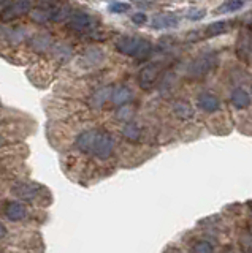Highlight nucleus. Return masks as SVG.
<instances>
[{
	"label": "nucleus",
	"mask_w": 252,
	"mask_h": 253,
	"mask_svg": "<svg viewBox=\"0 0 252 253\" xmlns=\"http://www.w3.org/2000/svg\"><path fill=\"white\" fill-rule=\"evenodd\" d=\"M116 51L129 57L146 59L152 51V44L141 37H121L116 42Z\"/></svg>",
	"instance_id": "1"
},
{
	"label": "nucleus",
	"mask_w": 252,
	"mask_h": 253,
	"mask_svg": "<svg viewBox=\"0 0 252 253\" xmlns=\"http://www.w3.org/2000/svg\"><path fill=\"white\" fill-rule=\"evenodd\" d=\"M219 55L216 52H203L199 57H195L187 68V76L192 79H202L209 75L217 67Z\"/></svg>",
	"instance_id": "2"
},
{
	"label": "nucleus",
	"mask_w": 252,
	"mask_h": 253,
	"mask_svg": "<svg viewBox=\"0 0 252 253\" xmlns=\"http://www.w3.org/2000/svg\"><path fill=\"white\" fill-rule=\"evenodd\" d=\"M114 136L108 131H97V138L96 142H94V150L92 154L96 155L100 160H108L111 158L113 152H114Z\"/></svg>",
	"instance_id": "3"
},
{
	"label": "nucleus",
	"mask_w": 252,
	"mask_h": 253,
	"mask_svg": "<svg viewBox=\"0 0 252 253\" xmlns=\"http://www.w3.org/2000/svg\"><path fill=\"white\" fill-rule=\"evenodd\" d=\"M94 18L88 13H83V11H76V13H72L70 14V19H68V24L67 27L70 30H75L78 34H88L91 32L94 27Z\"/></svg>",
	"instance_id": "4"
},
{
	"label": "nucleus",
	"mask_w": 252,
	"mask_h": 253,
	"mask_svg": "<svg viewBox=\"0 0 252 253\" xmlns=\"http://www.w3.org/2000/svg\"><path fill=\"white\" fill-rule=\"evenodd\" d=\"M30 10H32V0H14V2H11L2 11V19L3 21L18 19L21 16L27 14Z\"/></svg>",
	"instance_id": "5"
},
{
	"label": "nucleus",
	"mask_w": 252,
	"mask_h": 253,
	"mask_svg": "<svg viewBox=\"0 0 252 253\" xmlns=\"http://www.w3.org/2000/svg\"><path fill=\"white\" fill-rule=\"evenodd\" d=\"M13 195L22 201H34L40 196V185L34 184V182H18L13 187Z\"/></svg>",
	"instance_id": "6"
},
{
	"label": "nucleus",
	"mask_w": 252,
	"mask_h": 253,
	"mask_svg": "<svg viewBox=\"0 0 252 253\" xmlns=\"http://www.w3.org/2000/svg\"><path fill=\"white\" fill-rule=\"evenodd\" d=\"M97 131L99 130H86V131L78 134V138L75 141V147H76L78 152L92 154L94 142H96V138H97Z\"/></svg>",
	"instance_id": "7"
},
{
	"label": "nucleus",
	"mask_w": 252,
	"mask_h": 253,
	"mask_svg": "<svg viewBox=\"0 0 252 253\" xmlns=\"http://www.w3.org/2000/svg\"><path fill=\"white\" fill-rule=\"evenodd\" d=\"M160 75V65L159 63H152V65H148L140 71V85L143 87L145 90H149L157 81V78Z\"/></svg>",
	"instance_id": "8"
},
{
	"label": "nucleus",
	"mask_w": 252,
	"mask_h": 253,
	"mask_svg": "<svg viewBox=\"0 0 252 253\" xmlns=\"http://www.w3.org/2000/svg\"><path fill=\"white\" fill-rule=\"evenodd\" d=\"M29 46L30 49H34L35 52H46L50 51L54 46V40L52 35L48 32H40V34H35L32 38L29 40Z\"/></svg>",
	"instance_id": "9"
},
{
	"label": "nucleus",
	"mask_w": 252,
	"mask_h": 253,
	"mask_svg": "<svg viewBox=\"0 0 252 253\" xmlns=\"http://www.w3.org/2000/svg\"><path fill=\"white\" fill-rule=\"evenodd\" d=\"M133 97H135V93H133V90L130 89L129 85H116L113 87V92H111V100L113 105L116 106H122V105H129V103L133 100Z\"/></svg>",
	"instance_id": "10"
},
{
	"label": "nucleus",
	"mask_w": 252,
	"mask_h": 253,
	"mask_svg": "<svg viewBox=\"0 0 252 253\" xmlns=\"http://www.w3.org/2000/svg\"><path fill=\"white\" fill-rule=\"evenodd\" d=\"M111 92H113V85H101L99 89L94 90V93L89 98V105L96 109H100L106 105V101L111 98Z\"/></svg>",
	"instance_id": "11"
},
{
	"label": "nucleus",
	"mask_w": 252,
	"mask_h": 253,
	"mask_svg": "<svg viewBox=\"0 0 252 253\" xmlns=\"http://www.w3.org/2000/svg\"><path fill=\"white\" fill-rule=\"evenodd\" d=\"M197 105L200 109H203L204 113H216L220 108V100L211 92H202L197 97Z\"/></svg>",
	"instance_id": "12"
},
{
	"label": "nucleus",
	"mask_w": 252,
	"mask_h": 253,
	"mask_svg": "<svg viewBox=\"0 0 252 253\" xmlns=\"http://www.w3.org/2000/svg\"><path fill=\"white\" fill-rule=\"evenodd\" d=\"M3 212H5V217L11 221H21V220H24L27 215L26 206L19 201H8L5 204Z\"/></svg>",
	"instance_id": "13"
},
{
	"label": "nucleus",
	"mask_w": 252,
	"mask_h": 253,
	"mask_svg": "<svg viewBox=\"0 0 252 253\" xmlns=\"http://www.w3.org/2000/svg\"><path fill=\"white\" fill-rule=\"evenodd\" d=\"M178 24H179V18L176 14L162 13V14L154 16L151 21V27L152 29H171V27H176Z\"/></svg>",
	"instance_id": "14"
},
{
	"label": "nucleus",
	"mask_w": 252,
	"mask_h": 253,
	"mask_svg": "<svg viewBox=\"0 0 252 253\" xmlns=\"http://www.w3.org/2000/svg\"><path fill=\"white\" fill-rule=\"evenodd\" d=\"M230 101L235 108L246 109L251 105V93L243 87H235L230 93Z\"/></svg>",
	"instance_id": "15"
},
{
	"label": "nucleus",
	"mask_w": 252,
	"mask_h": 253,
	"mask_svg": "<svg viewBox=\"0 0 252 253\" xmlns=\"http://www.w3.org/2000/svg\"><path fill=\"white\" fill-rule=\"evenodd\" d=\"M46 10V8H45ZM48 19L50 21H54V22H60V21H65L67 18H70V14H72V8L70 5H64V3H57L51 8H48Z\"/></svg>",
	"instance_id": "16"
},
{
	"label": "nucleus",
	"mask_w": 252,
	"mask_h": 253,
	"mask_svg": "<svg viewBox=\"0 0 252 253\" xmlns=\"http://www.w3.org/2000/svg\"><path fill=\"white\" fill-rule=\"evenodd\" d=\"M173 114H175L179 121H191L194 117V108L191 106V103H187L184 100H178L173 103Z\"/></svg>",
	"instance_id": "17"
},
{
	"label": "nucleus",
	"mask_w": 252,
	"mask_h": 253,
	"mask_svg": "<svg viewBox=\"0 0 252 253\" xmlns=\"http://www.w3.org/2000/svg\"><path fill=\"white\" fill-rule=\"evenodd\" d=\"M121 131H122V136L129 142H138L141 139V136H143V128H141V126L135 122L124 124Z\"/></svg>",
	"instance_id": "18"
},
{
	"label": "nucleus",
	"mask_w": 252,
	"mask_h": 253,
	"mask_svg": "<svg viewBox=\"0 0 252 253\" xmlns=\"http://www.w3.org/2000/svg\"><path fill=\"white\" fill-rule=\"evenodd\" d=\"M232 29V22L230 21H217V22H211L209 26L204 29V35L212 38L217 35H224L228 30Z\"/></svg>",
	"instance_id": "19"
},
{
	"label": "nucleus",
	"mask_w": 252,
	"mask_h": 253,
	"mask_svg": "<svg viewBox=\"0 0 252 253\" xmlns=\"http://www.w3.org/2000/svg\"><path fill=\"white\" fill-rule=\"evenodd\" d=\"M236 54L238 57L244 62H249L251 57V37L249 35H243L238 40V44H236Z\"/></svg>",
	"instance_id": "20"
},
{
	"label": "nucleus",
	"mask_w": 252,
	"mask_h": 253,
	"mask_svg": "<svg viewBox=\"0 0 252 253\" xmlns=\"http://www.w3.org/2000/svg\"><path fill=\"white\" fill-rule=\"evenodd\" d=\"M101 60H103V52H101L99 47H91V49H88L83 55V62L88 67H96Z\"/></svg>",
	"instance_id": "21"
},
{
	"label": "nucleus",
	"mask_w": 252,
	"mask_h": 253,
	"mask_svg": "<svg viewBox=\"0 0 252 253\" xmlns=\"http://www.w3.org/2000/svg\"><path fill=\"white\" fill-rule=\"evenodd\" d=\"M133 116H135V108H133L132 105H122V106H117L116 113H114L116 121L125 122V124L130 122Z\"/></svg>",
	"instance_id": "22"
},
{
	"label": "nucleus",
	"mask_w": 252,
	"mask_h": 253,
	"mask_svg": "<svg viewBox=\"0 0 252 253\" xmlns=\"http://www.w3.org/2000/svg\"><path fill=\"white\" fill-rule=\"evenodd\" d=\"M244 0H227V2H224L222 5H220L216 13H220V14H224V13H235V11H238L241 10V8L244 6Z\"/></svg>",
	"instance_id": "23"
},
{
	"label": "nucleus",
	"mask_w": 252,
	"mask_h": 253,
	"mask_svg": "<svg viewBox=\"0 0 252 253\" xmlns=\"http://www.w3.org/2000/svg\"><path fill=\"white\" fill-rule=\"evenodd\" d=\"M191 253H214V245H212L209 241L199 239L194 242Z\"/></svg>",
	"instance_id": "24"
},
{
	"label": "nucleus",
	"mask_w": 252,
	"mask_h": 253,
	"mask_svg": "<svg viewBox=\"0 0 252 253\" xmlns=\"http://www.w3.org/2000/svg\"><path fill=\"white\" fill-rule=\"evenodd\" d=\"M5 38H8V42H10V43L18 44V43L24 42V40L27 38V32H26L24 29L18 27V29H14V30H8V32H6Z\"/></svg>",
	"instance_id": "25"
},
{
	"label": "nucleus",
	"mask_w": 252,
	"mask_h": 253,
	"mask_svg": "<svg viewBox=\"0 0 252 253\" xmlns=\"http://www.w3.org/2000/svg\"><path fill=\"white\" fill-rule=\"evenodd\" d=\"M51 51L59 60H68L70 55H72V47L67 44H54L51 47Z\"/></svg>",
	"instance_id": "26"
},
{
	"label": "nucleus",
	"mask_w": 252,
	"mask_h": 253,
	"mask_svg": "<svg viewBox=\"0 0 252 253\" xmlns=\"http://www.w3.org/2000/svg\"><path fill=\"white\" fill-rule=\"evenodd\" d=\"M186 16H187V19H189V21L197 22V21H202V19L204 18V16H206V10H204V8L194 6V8H189L187 13H186Z\"/></svg>",
	"instance_id": "27"
},
{
	"label": "nucleus",
	"mask_w": 252,
	"mask_h": 253,
	"mask_svg": "<svg viewBox=\"0 0 252 253\" xmlns=\"http://www.w3.org/2000/svg\"><path fill=\"white\" fill-rule=\"evenodd\" d=\"M129 10H130V3H125V2H111L108 5V11L114 14L127 13Z\"/></svg>",
	"instance_id": "28"
},
{
	"label": "nucleus",
	"mask_w": 252,
	"mask_h": 253,
	"mask_svg": "<svg viewBox=\"0 0 252 253\" xmlns=\"http://www.w3.org/2000/svg\"><path fill=\"white\" fill-rule=\"evenodd\" d=\"M30 18H32L34 22H38V24H45L48 22V11L45 10V8H37L32 13H30Z\"/></svg>",
	"instance_id": "29"
},
{
	"label": "nucleus",
	"mask_w": 252,
	"mask_h": 253,
	"mask_svg": "<svg viewBox=\"0 0 252 253\" xmlns=\"http://www.w3.org/2000/svg\"><path fill=\"white\" fill-rule=\"evenodd\" d=\"M146 21H148L146 13L138 11V13H133V14H132V22H133V24H137V26H143V24H145Z\"/></svg>",
	"instance_id": "30"
},
{
	"label": "nucleus",
	"mask_w": 252,
	"mask_h": 253,
	"mask_svg": "<svg viewBox=\"0 0 252 253\" xmlns=\"http://www.w3.org/2000/svg\"><path fill=\"white\" fill-rule=\"evenodd\" d=\"M38 2H40V5H43L46 10L51 8V6H54V5H57V0H38Z\"/></svg>",
	"instance_id": "31"
},
{
	"label": "nucleus",
	"mask_w": 252,
	"mask_h": 253,
	"mask_svg": "<svg viewBox=\"0 0 252 253\" xmlns=\"http://www.w3.org/2000/svg\"><path fill=\"white\" fill-rule=\"evenodd\" d=\"M6 236V228H5V225L0 221V239H3V237Z\"/></svg>",
	"instance_id": "32"
},
{
	"label": "nucleus",
	"mask_w": 252,
	"mask_h": 253,
	"mask_svg": "<svg viewBox=\"0 0 252 253\" xmlns=\"http://www.w3.org/2000/svg\"><path fill=\"white\" fill-rule=\"evenodd\" d=\"M10 3H11V0H0V8H2V6H5V8H6Z\"/></svg>",
	"instance_id": "33"
},
{
	"label": "nucleus",
	"mask_w": 252,
	"mask_h": 253,
	"mask_svg": "<svg viewBox=\"0 0 252 253\" xmlns=\"http://www.w3.org/2000/svg\"><path fill=\"white\" fill-rule=\"evenodd\" d=\"M0 144H2V134H0Z\"/></svg>",
	"instance_id": "34"
},
{
	"label": "nucleus",
	"mask_w": 252,
	"mask_h": 253,
	"mask_svg": "<svg viewBox=\"0 0 252 253\" xmlns=\"http://www.w3.org/2000/svg\"><path fill=\"white\" fill-rule=\"evenodd\" d=\"M227 253H233V252H227Z\"/></svg>",
	"instance_id": "35"
},
{
	"label": "nucleus",
	"mask_w": 252,
	"mask_h": 253,
	"mask_svg": "<svg viewBox=\"0 0 252 253\" xmlns=\"http://www.w3.org/2000/svg\"><path fill=\"white\" fill-rule=\"evenodd\" d=\"M244 2H248V0H244Z\"/></svg>",
	"instance_id": "36"
}]
</instances>
